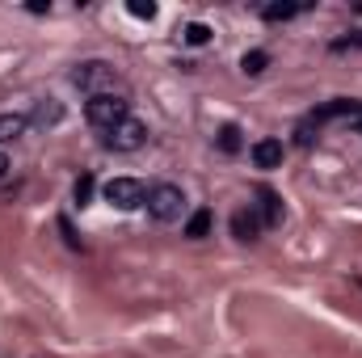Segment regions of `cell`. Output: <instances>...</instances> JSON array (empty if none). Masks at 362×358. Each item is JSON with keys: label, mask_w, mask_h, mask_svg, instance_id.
<instances>
[{"label": "cell", "mask_w": 362, "mask_h": 358, "mask_svg": "<svg viewBox=\"0 0 362 358\" xmlns=\"http://www.w3.org/2000/svg\"><path fill=\"white\" fill-rule=\"evenodd\" d=\"M72 85L85 89L89 97H97V93H114L118 89V68L105 64V59H85V64L72 72Z\"/></svg>", "instance_id": "3957f363"}, {"label": "cell", "mask_w": 362, "mask_h": 358, "mask_svg": "<svg viewBox=\"0 0 362 358\" xmlns=\"http://www.w3.org/2000/svg\"><path fill=\"white\" fill-rule=\"evenodd\" d=\"M346 127H354V131H358V135H362V101H358V110H354V114L346 118Z\"/></svg>", "instance_id": "ffe728a7"}, {"label": "cell", "mask_w": 362, "mask_h": 358, "mask_svg": "<svg viewBox=\"0 0 362 358\" xmlns=\"http://www.w3.org/2000/svg\"><path fill=\"white\" fill-rule=\"evenodd\" d=\"M240 68H245L249 76H262V72L270 68V55H266V51H245V59H240Z\"/></svg>", "instance_id": "2e32d148"}, {"label": "cell", "mask_w": 362, "mask_h": 358, "mask_svg": "<svg viewBox=\"0 0 362 358\" xmlns=\"http://www.w3.org/2000/svg\"><path fill=\"white\" fill-rule=\"evenodd\" d=\"M93 190H97L93 173H81V178H76V185H72V198H76V207H89V202H93Z\"/></svg>", "instance_id": "5bb4252c"}, {"label": "cell", "mask_w": 362, "mask_h": 358, "mask_svg": "<svg viewBox=\"0 0 362 358\" xmlns=\"http://www.w3.org/2000/svg\"><path fill=\"white\" fill-rule=\"evenodd\" d=\"M245 148V139H240V127L236 122H228V127H219V152H228V156H236Z\"/></svg>", "instance_id": "7c38bea8"}, {"label": "cell", "mask_w": 362, "mask_h": 358, "mask_svg": "<svg viewBox=\"0 0 362 358\" xmlns=\"http://www.w3.org/2000/svg\"><path fill=\"white\" fill-rule=\"evenodd\" d=\"M282 152H286L282 139H257V144L249 148V156H253L257 169H278V165H282Z\"/></svg>", "instance_id": "52a82bcc"}, {"label": "cell", "mask_w": 362, "mask_h": 358, "mask_svg": "<svg viewBox=\"0 0 362 358\" xmlns=\"http://www.w3.org/2000/svg\"><path fill=\"white\" fill-rule=\"evenodd\" d=\"M299 13H303V4H295V0H274V4L262 8L266 21H291V17H299Z\"/></svg>", "instance_id": "8fae6325"}, {"label": "cell", "mask_w": 362, "mask_h": 358, "mask_svg": "<svg viewBox=\"0 0 362 358\" xmlns=\"http://www.w3.org/2000/svg\"><path fill=\"white\" fill-rule=\"evenodd\" d=\"M30 122H38V127H59V122H64V105H59L55 97H47V101H38V105H34Z\"/></svg>", "instance_id": "9c48e42d"}, {"label": "cell", "mask_w": 362, "mask_h": 358, "mask_svg": "<svg viewBox=\"0 0 362 358\" xmlns=\"http://www.w3.org/2000/svg\"><path fill=\"white\" fill-rule=\"evenodd\" d=\"M144 144H148V122H139V118H127V122H118L105 135V148L110 152H139Z\"/></svg>", "instance_id": "5b68a950"}, {"label": "cell", "mask_w": 362, "mask_h": 358, "mask_svg": "<svg viewBox=\"0 0 362 358\" xmlns=\"http://www.w3.org/2000/svg\"><path fill=\"white\" fill-rule=\"evenodd\" d=\"M127 8H131V17H144V21H152V17H156V4H152V0H131Z\"/></svg>", "instance_id": "e0dca14e"}, {"label": "cell", "mask_w": 362, "mask_h": 358, "mask_svg": "<svg viewBox=\"0 0 362 358\" xmlns=\"http://www.w3.org/2000/svg\"><path fill=\"white\" fill-rule=\"evenodd\" d=\"M59 228H64V236H68V245H72V249H81V241H76V232H72V224H68V219H59Z\"/></svg>", "instance_id": "d6986e66"}, {"label": "cell", "mask_w": 362, "mask_h": 358, "mask_svg": "<svg viewBox=\"0 0 362 358\" xmlns=\"http://www.w3.org/2000/svg\"><path fill=\"white\" fill-rule=\"evenodd\" d=\"M354 47L362 51V30L358 34H350V38H337V42H333V51H354Z\"/></svg>", "instance_id": "ac0fdd59"}, {"label": "cell", "mask_w": 362, "mask_h": 358, "mask_svg": "<svg viewBox=\"0 0 362 358\" xmlns=\"http://www.w3.org/2000/svg\"><path fill=\"white\" fill-rule=\"evenodd\" d=\"M257 215H262V224H266V228H278V224H282V198L274 194L270 185H262V190H257Z\"/></svg>", "instance_id": "ba28073f"}, {"label": "cell", "mask_w": 362, "mask_h": 358, "mask_svg": "<svg viewBox=\"0 0 362 358\" xmlns=\"http://www.w3.org/2000/svg\"><path fill=\"white\" fill-rule=\"evenodd\" d=\"M4 173H8V156L0 152V178H4Z\"/></svg>", "instance_id": "44dd1931"}, {"label": "cell", "mask_w": 362, "mask_h": 358, "mask_svg": "<svg viewBox=\"0 0 362 358\" xmlns=\"http://www.w3.org/2000/svg\"><path fill=\"white\" fill-rule=\"evenodd\" d=\"M181 38H185L189 47H206V42H211V25H202V21H189V25L181 30Z\"/></svg>", "instance_id": "9a60e30c"}, {"label": "cell", "mask_w": 362, "mask_h": 358, "mask_svg": "<svg viewBox=\"0 0 362 358\" xmlns=\"http://www.w3.org/2000/svg\"><path fill=\"white\" fill-rule=\"evenodd\" d=\"M262 215H257V207H240L236 215H232V236L236 241H257L262 236Z\"/></svg>", "instance_id": "8992f818"}, {"label": "cell", "mask_w": 362, "mask_h": 358, "mask_svg": "<svg viewBox=\"0 0 362 358\" xmlns=\"http://www.w3.org/2000/svg\"><path fill=\"white\" fill-rule=\"evenodd\" d=\"M85 118H89L97 131H114L118 122H127L131 118V101L122 97V93H97V97H89L85 101Z\"/></svg>", "instance_id": "6da1fadb"}, {"label": "cell", "mask_w": 362, "mask_h": 358, "mask_svg": "<svg viewBox=\"0 0 362 358\" xmlns=\"http://www.w3.org/2000/svg\"><path fill=\"white\" fill-rule=\"evenodd\" d=\"M206 232H211V211H194L189 224H185V236H189V241H202Z\"/></svg>", "instance_id": "4fadbf2b"}, {"label": "cell", "mask_w": 362, "mask_h": 358, "mask_svg": "<svg viewBox=\"0 0 362 358\" xmlns=\"http://www.w3.org/2000/svg\"><path fill=\"white\" fill-rule=\"evenodd\" d=\"M181 211H185V190H181V185L160 181V185L148 190V215H152L156 224H177Z\"/></svg>", "instance_id": "7a4b0ae2"}, {"label": "cell", "mask_w": 362, "mask_h": 358, "mask_svg": "<svg viewBox=\"0 0 362 358\" xmlns=\"http://www.w3.org/2000/svg\"><path fill=\"white\" fill-rule=\"evenodd\" d=\"M30 131V114H0V144H13Z\"/></svg>", "instance_id": "30bf717a"}, {"label": "cell", "mask_w": 362, "mask_h": 358, "mask_svg": "<svg viewBox=\"0 0 362 358\" xmlns=\"http://www.w3.org/2000/svg\"><path fill=\"white\" fill-rule=\"evenodd\" d=\"M105 202L118 207V211H135V207H148V185L139 178H110L101 185Z\"/></svg>", "instance_id": "277c9868"}]
</instances>
